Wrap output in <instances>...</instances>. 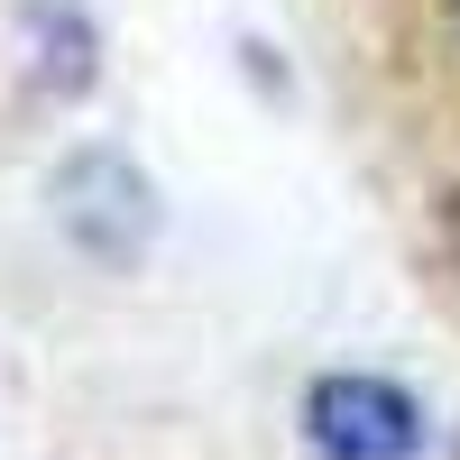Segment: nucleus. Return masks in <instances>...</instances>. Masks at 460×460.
I'll list each match as a JSON object with an SVG mask.
<instances>
[{
  "label": "nucleus",
  "instance_id": "7ed1b4c3",
  "mask_svg": "<svg viewBox=\"0 0 460 460\" xmlns=\"http://www.w3.org/2000/svg\"><path fill=\"white\" fill-rule=\"evenodd\" d=\"M442 10H451V28H460V0H442Z\"/></svg>",
  "mask_w": 460,
  "mask_h": 460
},
{
  "label": "nucleus",
  "instance_id": "f257e3e1",
  "mask_svg": "<svg viewBox=\"0 0 460 460\" xmlns=\"http://www.w3.org/2000/svg\"><path fill=\"white\" fill-rule=\"evenodd\" d=\"M304 442H314L323 460H424L433 442V414L414 387H396V377H314L304 387Z\"/></svg>",
  "mask_w": 460,
  "mask_h": 460
},
{
  "label": "nucleus",
  "instance_id": "f03ea898",
  "mask_svg": "<svg viewBox=\"0 0 460 460\" xmlns=\"http://www.w3.org/2000/svg\"><path fill=\"white\" fill-rule=\"evenodd\" d=\"M56 221H65V240L84 258L129 267L157 240V194H147V175L120 147H84V157H65V175H56Z\"/></svg>",
  "mask_w": 460,
  "mask_h": 460
}]
</instances>
